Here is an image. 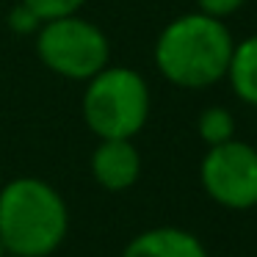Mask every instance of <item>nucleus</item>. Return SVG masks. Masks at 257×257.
Here are the masks:
<instances>
[{
    "label": "nucleus",
    "instance_id": "nucleus-1",
    "mask_svg": "<svg viewBox=\"0 0 257 257\" xmlns=\"http://www.w3.org/2000/svg\"><path fill=\"white\" fill-rule=\"evenodd\" d=\"M232 36L210 14H183L163 28L155 45V64L163 78L183 89H205L227 75Z\"/></svg>",
    "mask_w": 257,
    "mask_h": 257
},
{
    "label": "nucleus",
    "instance_id": "nucleus-2",
    "mask_svg": "<svg viewBox=\"0 0 257 257\" xmlns=\"http://www.w3.org/2000/svg\"><path fill=\"white\" fill-rule=\"evenodd\" d=\"M67 235V205L53 185L17 177L0 191V240L17 257H45Z\"/></svg>",
    "mask_w": 257,
    "mask_h": 257
},
{
    "label": "nucleus",
    "instance_id": "nucleus-3",
    "mask_svg": "<svg viewBox=\"0 0 257 257\" xmlns=\"http://www.w3.org/2000/svg\"><path fill=\"white\" fill-rule=\"evenodd\" d=\"M83 113L100 139H133L150 116V89L127 67H105L89 78Z\"/></svg>",
    "mask_w": 257,
    "mask_h": 257
},
{
    "label": "nucleus",
    "instance_id": "nucleus-4",
    "mask_svg": "<svg viewBox=\"0 0 257 257\" xmlns=\"http://www.w3.org/2000/svg\"><path fill=\"white\" fill-rule=\"evenodd\" d=\"M39 58L58 75L75 80L94 78L108 64V39L97 25L75 17L47 20L36 39Z\"/></svg>",
    "mask_w": 257,
    "mask_h": 257
},
{
    "label": "nucleus",
    "instance_id": "nucleus-5",
    "mask_svg": "<svg viewBox=\"0 0 257 257\" xmlns=\"http://www.w3.org/2000/svg\"><path fill=\"white\" fill-rule=\"evenodd\" d=\"M202 185L213 202L229 210L257 205V150L246 141H224L210 147L202 161Z\"/></svg>",
    "mask_w": 257,
    "mask_h": 257
},
{
    "label": "nucleus",
    "instance_id": "nucleus-6",
    "mask_svg": "<svg viewBox=\"0 0 257 257\" xmlns=\"http://www.w3.org/2000/svg\"><path fill=\"white\" fill-rule=\"evenodd\" d=\"M91 172L108 191H124L139 180L141 158L130 139H102L91 155Z\"/></svg>",
    "mask_w": 257,
    "mask_h": 257
},
{
    "label": "nucleus",
    "instance_id": "nucleus-7",
    "mask_svg": "<svg viewBox=\"0 0 257 257\" xmlns=\"http://www.w3.org/2000/svg\"><path fill=\"white\" fill-rule=\"evenodd\" d=\"M122 257H207L199 238L177 227H158L136 235Z\"/></svg>",
    "mask_w": 257,
    "mask_h": 257
},
{
    "label": "nucleus",
    "instance_id": "nucleus-8",
    "mask_svg": "<svg viewBox=\"0 0 257 257\" xmlns=\"http://www.w3.org/2000/svg\"><path fill=\"white\" fill-rule=\"evenodd\" d=\"M227 78L240 100L257 105V36H249L232 47Z\"/></svg>",
    "mask_w": 257,
    "mask_h": 257
},
{
    "label": "nucleus",
    "instance_id": "nucleus-9",
    "mask_svg": "<svg viewBox=\"0 0 257 257\" xmlns=\"http://www.w3.org/2000/svg\"><path fill=\"white\" fill-rule=\"evenodd\" d=\"M199 136L207 141L210 147L232 141L235 136V116L227 108H207L199 116Z\"/></svg>",
    "mask_w": 257,
    "mask_h": 257
},
{
    "label": "nucleus",
    "instance_id": "nucleus-10",
    "mask_svg": "<svg viewBox=\"0 0 257 257\" xmlns=\"http://www.w3.org/2000/svg\"><path fill=\"white\" fill-rule=\"evenodd\" d=\"M25 6L36 14L39 20H56V17H69L75 14L86 0H23Z\"/></svg>",
    "mask_w": 257,
    "mask_h": 257
},
{
    "label": "nucleus",
    "instance_id": "nucleus-11",
    "mask_svg": "<svg viewBox=\"0 0 257 257\" xmlns=\"http://www.w3.org/2000/svg\"><path fill=\"white\" fill-rule=\"evenodd\" d=\"M196 3H199L202 14H210V17L221 20V17H227V14L238 12L246 0H196Z\"/></svg>",
    "mask_w": 257,
    "mask_h": 257
},
{
    "label": "nucleus",
    "instance_id": "nucleus-12",
    "mask_svg": "<svg viewBox=\"0 0 257 257\" xmlns=\"http://www.w3.org/2000/svg\"><path fill=\"white\" fill-rule=\"evenodd\" d=\"M39 23H42V20L36 17V14L31 12L25 3H23V6H17V9L12 12V25H14L17 31H34Z\"/></svg>",
    "mask_w": 257,
    "mask_h": 257
},
{
    "label": "nucleus",
    "instance_id": "nucleus-13",
    "mask_svg": "<svg viewBox=\"0 0 257 257\" xmlns=\"http://www.w3.org/2000/svg\"><path fill=\"white\" fill-rule=\"evenodd\" d=\"M0 257H3V240H0Z\"/></svg>",
    "mask_w": 257,
    "mask_h": 257
},
{
    "label": "nucleus",
    "instance_id": "nucleus-14",
    "mask_svg": "<svg viewBox=\"0 0 257 257\" xmlns=\"http://www.w3.org/2000/svg\"><path fill=\"white\" fill-rule=\"evenodd\" d=\"M9 257H17V254H9Z\"/></svg>",
    "mask_w": 257,
    "mask_h": 257
}]
</instances>
